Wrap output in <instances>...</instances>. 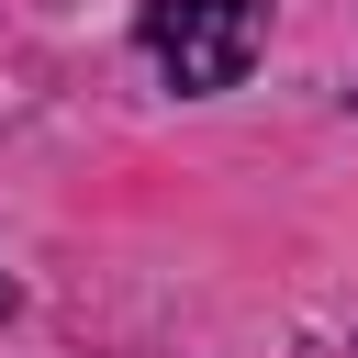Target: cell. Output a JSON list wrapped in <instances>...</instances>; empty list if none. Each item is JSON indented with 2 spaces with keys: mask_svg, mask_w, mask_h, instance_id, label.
<instances>
[{
  "mask_svg": "<svg viewBox=\"0 0 358 358\" xmlns=\"http://www.w3.org/2000/svg\"><path fill=\"white\" fill-rule=\"evenodd\" d=\"M257 34H268V0H145V56L179 90H235L257 67Z\"/></svg>",
  "mask_w": 358,
  "mask_h": 358,
  "instance_id": "1",
  "label": "cell"
},
{
  "mask_svg": "<svg viewBox=\"0 0 358 358\" xmlns=\"http://www.w3.org/2000/svg\"><path fill=\"white\" fill-rule=\"evenodd\" d=\"M0 324H11V280H0Z\"/></svg>",
  "mask_w": 358,
  "mask_h": 358,
  "instance_id": "2",
  "label": "cell"
}]
</instances>
